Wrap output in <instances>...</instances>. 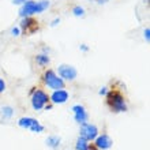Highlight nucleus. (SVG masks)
Here are the masks:
<instances>
[{
    "mask_svg": "<svg viewBox=\"0 0 150 150\" xmlns=\"http://www.w3.org/2000/svg\"><path fill=\"white\" fill-rule=\"evenodd\" d=\"M51 7V1L49 0H26L19 8V16H34L40 15Z\"/></svg>",
    "mask_w": 150,
    "mask_h": 150,
    "instance_id": "obj_1",
    "label": "nucleus"
},
{
    "mask_svg": "<svg viewBox=\"0 0 150 150\" xmlns=\"http://www.w3.org/2000/svg\"><path fill=\"white\" fill-rule=\"evenodd\" d=\"M107 104L108 107L111 108L112 112H116V113H122V112L127 111V104L124 97L122 96V93H119L116 90H111L107 93Z\"/></svg>",
    "mask_w": 150,
    "mask_h": 150,
    "instance_id": "obj_2",
    "label": "nucleus"
},
{
    "mask_svg": "<svg viewBox=\"0 0 150 150\" xmlns=\"http://www.w3.org/2000/svg\"><path fill=\"white\" fill-rule=\"evenodd\" d=\"M42 81H44V85L52 91L66 87V82L57 75V72H56L55 70H51V68H48V70L44 71Z\"/></svg>",
    "mask_w": 150,
    "mask_h": 150,
    "instance_id": "obj_3",
    "label": "nucleus"
},
{
    "mask_svg": "<svg viewBox=\"0 0 150 150\" xmlns=\"http://www.w3.org/2000/svg\"><path fill=\"white\" fill-rule=\"evenodd\" d=\"M30 103L34 111H41L45 108L48 103H49V96L41 89H34L32 91V97H30Z\"/></svg>",
    "mask_w": 150,
    "mask_h": 150,
    "instance_id": "obj_4",
    "label": "nucleus"
},
{
    "mask_svg": "<svg viewBox=\"0 0 150 150\" xmlns=\"http://www.w3.org/2000/svg\"><path fill=\"white\" fill-rule=\"evenodd\" d=\"M81 128H79V137L85 138L89 142H93L97 135H98V128L96 124H91V123H83V124H79Z\"/></svg>",
    "mask_w": 150,
    "mask_h": 150,
    "instance_id": "obj_5",
    "label": "nucleus"
},
{
    "mask_svg": "<svg viewBox=\"0 0 150 150\" xmlns=\"http://www.w3.org/2000/svg\"><path fill=\"white\" fill-rule=\"evenodd\" d=\"M57 75H59L60 78L63 79L64 82L67 81V82H71L74 81L76 76H78V71H76V68L71 64H60L57 70H56Z\"/></svg>",
    "mask_w": 150,
    "mask_h": 150,
    "instance_id": "obj_6",
    "label": "nucleus"
},
{
    "mask_svg": "<svg viewBox=\"0 0 150 150\" xmlns=\"http://www.w3.org/2000/svg\"><path fill=\"white\" fill-rule=\"evenodd\" d=\"M68 98H70V94H68V91L64 90V89L53 90V91H52V94L49 96V101H51L52 104H55V105L67 103Z\"/></svg>",
    "mask_w": 150,
    "mask_h": 150,
    "instance_id": "obj_7",
    "label": "nucleus"
},
{
    "mask_svg": "<svg viewBox=\"0 0 150 150\" xmlns=\"http://www.w3.org/2000/svg\"><path fill=\"white\" fill-rule=\"evenodd\" d=\"M71 111H72V113H74L75 122L78 123V124H83V123L87 122L89 115H87V112H86V109H85V107H83V105L76 104V105H74V107L71 108Z\"/></svg>",
    "mask_w": 150,
    "mask_h": 150,
    "instance_id": "obj_8",
    "label": "nucleus"
},
{
    "mask_svg": "<svg viewBox=\"0 0 150 150\" xmlns=\"http://www.w3.org/2000/svg\"><path fill=\"white\" fill-rule=\"evenodd\" d=\"M94 145L98 150H108L111 149L113 145V141L109 135L103 134V135H97V138L94 139Z\"/></svg>",
    "mask_w": 150,
    "mask_h": 150,
    "instance_id": "obj_9",
    "label": "nucleus"
},
{
    "mask_svg": "<svg viewBox=\"0 0 150 150\" xmlns=\"http://www.w3.org/2000/svg\"><path fill=\"white\" fill-rule=\"evenodd\" d=\"M19 28L22 32L33 33L38 28V22H36V21L33 19V16H25V18H22V21H21Z\"/></svg>",
    "mask_w": 150,
    "mask_h": 150,
    "instance_id": "obj_10",
    "label": "nucleus"
},
{
    "mask_svg": "<svg viewBox=\"0 0 150 150\" xmlns=\"http://www.w3.org/2000/svg\"><path fill=\"white\" fill-rule=\"evenodd\" d=\"M38 123L40 122L34 117H21L19 120H18V126L22 127V128H26V130H30L32 127L37 126Z\"/></svg>",
    "mask_w": 150,
    "mask_h": 150,
    "instance_id": "obj_11",
    "label": "nucleus"
},
{
    "mask_svg": "<svg viewBox=\"0 0 150 150\" xmlns=\"http://www.w3.org/2000/svg\"><path fill=\"white\" fill-rule=\"evenodd\" d=\"M36 63L38 64L40 67H47V66H49V63H51V57H49V55L48 53H38V55L36 56Z\"/></svg>",
    "mask_w": 150,
    "mask_h": 150,
    "instance_id": "obj_12",
    "label": "nucleus"
},
{
    "mask_svg": "<svg viewBox=\"0 0 150 150\" xmlns=\"http://www.w3.org/2000/svg\"><path fill=\"white\" fill-rule=\"evenodd\" d=\"M75 149L76 150H91V145L89 143V141H86L82 137H79L76 139V143H75Z\"/></svg>",
    "mask_w": 150,
    "mask_h": 150,
    "instance_id": "obj_13",
    "label": "nucleus"
},
{
    "mask_svg": "<svg viewBox=\"0 0 150 150\" xmlns=\"http://www.w3.org/2000/svg\"><path fill=\"white\" fill-rule=\"evenodd\" d=\"M72 15L75 16V18H83V16L86 15V10H85V7L83 6H81V4H76V6H74L71 10Z\"/></svg>",
    "mask_w": 150,
    "mask_h": 150,
    "instance_id": "obj_14",
    "label": "nucleus"
},
{
    "mask_svg": "<svg viewBox=\"0 0 150 150\" xmlns=\"http://www.w3.org/2000/svg\"><path fill=\"white\" fill-rule=\"evenodd\" d=\"M60 142H62V139L59 137H56V135H51V137L47 138V145L52 149H57L60 146Z\"/></svg>",
    "mask_w": 150,
    "mask_h": 150,
    "instance_id": "obj_15",
    "label": "nucleus"
},
{
    "mask_svg": "<svg viewBox=\"0 0 150 150\" xmlns=\"http://www.w3.org/2000/svg\"><path fill=\"white\" fill-rule=\"evenodd\" d=\"M14 115V109L11 107H3L1 108V116L4 119H11Z\"/></svg>",
    "mask_w": 150,
    "mask_h": 150,
    "instance_id": "obj_16",
    "label": "nucleus"
},
{
    "mask_svg": "<svg viewBox=\"0 0 150 150\" xmlns=\"http://www.w3.org/2000/svg\"><path fill=\"white\" fill-rule=\"evenodd\" d=\"M30 131H32V132H36V134H40V132H42V131H44V126L38 123L37 126L32 127V128H30Z\"/></svg>",
    "mask_w": 150,
    "mask_h": 150,
    "instance_id": "obj_17",
    "label": "nucleus"
},
{
    "mask_svg": "<svg viewBox=\"0 0 150 150\" xmlns=\"http://www.w3.org/2000/svg\"><path fill=\"white\" fill-rule=\"evenodd\" d=\"M21 33H22V30H21L19 26H14V28L11 29V34H12L14 37H19Z\"/></svg>",
    "mask_w": 150,
    "mask_h": 150,
    "instance_id": "obj_18",
    "label": "nucleus"
},
{
    "mask_svg": "<svg viewBox=\"0 0 150 150\" xmlns=\"http://www.w3.org/2000/svg\"><path fill=\"white\" fill-rule=\"evenodd\" d=\"M143 38L146 40V42H149L150 41V29L149 28L143 29Z\"/></svg>",
    "mask_w": 150,
    "mask_h": 150,
    "instance_id": "obj_19",
    "label": "nucleus"
},
{
    "mask_svg": "<svg viewBox=\"0 0 150 150\" xmlns=\"http://www.w3.org/2000/svg\"><path fill=\"white\" fill-rule=\"evenodd\" d=\"M6 87H7V85H6V82H4V79L0 78V94L6 91Z\"/></svg>",
    "mask_w": 150,
    "mask_h": 150,
    "instance_id": "obj_20",
    "label": "nucleus"
},
{
    "mask_svg": "<svg viewBox=\"0 0 150 150\" xmlns=\"http://www.w3.org/2000/svg\"><path fill=\"white\" fill-rule=\"evenodd\" d=\"M59 23H60V18H59V16H56L55 19L51 21V28H56Z\"/></svg>",
    "mask_w": 150,
    "mask_h": 150,
    "instance_id": "obj_21",
    "label": "nucleus"
},
{
    "mask_svg": "<svg viewBox=\"0 0 150 150\" xmlns=\"http://www.w3.org/2000/svg\"><path fill=\"white\" fill-rule=\"evenodd\" d=\"M108 91H109V90H108V87H105V86H104V87H101V89H100L98 94H100V96H107V93H108Z\"/></svg>",
    "mask_w": 150,
    "mask_h": 150,
    "instance_id": "obj_22",
    "label": "nucleus"
},
{
    "mask_svg": "<svg viewBox=\"0 0 150 150\" xmlns=\"http://www.w3.org/2000/svg\"><path fill=\"white\" fill-rule=\"evenodd\" d=\"M25 1H26V0H11V3L12 4H16V6H22Z\"/></svg>",
    "mask_w": 150,
    "mask_h": 150,
    "instance_id": "obj_23",
    "label": "nucleus"
},
{
    "mask_svg": "<svg viewBox=\"0 0 150 150\" xmlns=\"http://www.w3.org/2000/svg\"><path fill=\"white\" fill-rule=\"evenodd\" d=\"M79 49H81L82 52H87V51H89V47H87L86 44H81V47H79Z\"/></svg>",
    "mask_w": 150,
    "mask_h": 150,
    "instance_id": "obj_24",
    "label": "nucleus"
},
{
    "mask_svg": "<svg viewBox=\"0 0 150 150\" xmlns=\"http://www.w3.org/2000/svg\"><path fill=\"white\" fill-rule=\"evenodd\" d=\"M107 1H108V0H96V3L100 4V6H103V4H105Z\"/></svg>",
    "mask_w": 150,
    "mask_h": 150,
    "instance_id": "obj_25",
    "label": "nucleus"
}]
</instances>
